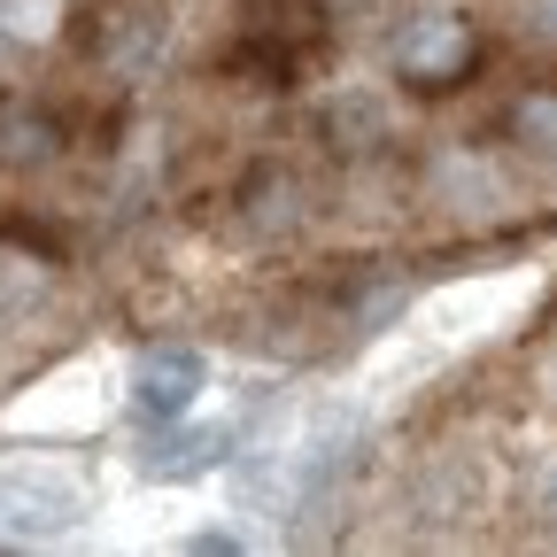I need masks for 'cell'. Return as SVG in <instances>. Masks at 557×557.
<instances>
[{"label": "cell", "mask_w": 557, "mask_h": 557, "mask_svg": "<svg viewBox=\"0 0 557 557\" xmlns=\"http://www.w3.org/2000/svg\"><path fill=\"white\" fill-rule=\"evenodd\" d=\"M357 449H364V426H357V410H333L318 418V426L287 449V480H278V511H318L333 504V487L357 472Z\"/></svg>", "instance_id": "6da1fadb"}, {"label": "cell", "mask_w": 557, "mask_h": 557, "mask_svg": "<svg viewBox=\"0 0 557 557\" xmlns=\"http://www.w3.org/2000/svg\"><path fill=\"white\" fill-rule=\"evenodd\" d=\"M86 519V487L62 465H0V534L9 542H39Z\"/></svg>", "instance_id": "7a4b0ae2"}, {"label": "cell", "mask_w": 557, "mask_h": 557, "mask_svg": "<svg viewBox=\"0 0 557 557\" xmlns=\"http://www.w3.org/2000/svg\"><path fill=\"white\" fill-rule=\"evenodd\" d=\"M240 449V426H225V418H163V426L148 434V442H139V480H201V472H218L225 457Z\"/></svg>", "instance_id": "3957f363"}, {"label": "cell", "mask_w": 557, "mask_h": 557, "mask_svg": "<svg viewBox=\"0 0 557 557\" xmlns=\"http://www.w3.org/2000/svg\"><path fill=\"white\" fill-rule=\"evenodd\" d=\"M201 395H209V357H201V348H186V341L148 348V357L132 364V410L148 418V426L201 410Z\"/></svg>", "instance_id": "277c9868"}, {"label": "cell", "mask_w": 557, "mask_h": 557, "mask_svg": "<svg viewBox=\"0 0 557 557\" xmlns=\"http://www.w3.org/2000/svg\"><path fill=\"white\" fill-rule=\"evenodd\" d=\"M504 302H511V287H457V295L426 302V318H418V325H426L434 341H472V333L496 318Z\"/></svg>", "instance_id": "5b68a950"}, {"label": "cell", "mask_w": 557, "mask_h": 557, "mask_svg": "<svg viewBox=\"0 0 557 557\" xmlns=\"http://www.w3.org/2000/svg\"><path fill=\"white\" fill-rule=\"evenodd\" d=\"M457 62H465V24L457 16H426L418 32H403V70H418V78H442Z\"/></svg>", "instance_id": "8992f818"}, {"label": "cell", "mask_w": 557, "mask_h": 557, "mask_svg": "<svg viewBox=\"0 0 557 557\" xmlns=\"http://www.w3.org/2000/svg\"><path fill=\"white\" fill-rule=\"evenodd\" d=\"M0 24L16 39H47L54 32V0H0Z\"/></svg>", "instance_id": "52a82bcc"}, {"label": "cell", "mask_w": 557, "mask_h": 557, "mask_svg": "<svg viewBox=\"0 0 557 557\" xmlns=\"http://www.w3.org/2000/svg\"><path fill=\"white\" fill-rule=\"evenodd\" d=\"M519 124H527V139H549V148H557V101H527Z\"/></svg>", "instance_id": "ba28073f"}, {"label": "cell", "mask_w": 557, "mask_h": 557, "mask_svg": "<svg viewBox=\"0 0 557 557\" xmlns=\"http://www.w3.org/2000/svg\"><path fill=\"white\" fill-rule=\"evenodd\" d=\"M186 549H248V542H240V534H225V527H218V534H186Z\"/></svg>", "instance_id": "9c48e42d"}, {"label": "cell", "mask_w": 557, "mask_h": 557, "mask_svg": "<svg viewBox=\"0 0 557 557\" xmlns=\"http://www.w3.org/2000/svg\"><path fill=\"white\" fill-rule=\"evenodd\" d=\"M534 24H542V32L557 39V0H534Z\"/></svg>", "instance_id": "30bf717a"}]
</instances>
